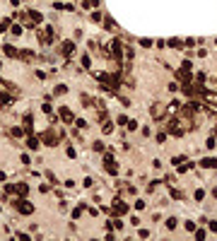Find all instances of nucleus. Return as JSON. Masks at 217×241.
Wrapping results in <instances>:
<instances>
[{"label": "nucleus", "mask_w": 217, "mask_h": 241, "mask_svg": "<svg viewBox=\"0 0 217 241\" xmlns=\"http://www.w3.org/2000/svg\"><path fill=\"white\" fill-rule=\"evenodd\" d=\"M108 212H111V215H125V212H128V205H125L123 200H116V202H114V208L108 210Z\"/></svg>", "instance_id": "obj_1"}, {"label": "nucleus", "mask_w": 217, "mask_h": 241, "mask_svg": "<svg viewBox=\"0 0 217 241\" xmlns=\"http://www.w3.org/2000/svg\"><path fill=\"white\" fill-rule=\"evenodd\" d=\"M65 92H68L65 84H58V87H56V94H65Z\"/></svg>", "instance_id": "obj_12"}, {"label": "nucleus", "mask_w": 217, "mask_h": 241, "mask_svg": "<svg viewBox=\"0 0 217 241\" xmlns=\"http://www.w3.org/2000/svg\"><path fill=\"white\" fill-rule=\"evenodd\" d=\"M10 135H12V138H22V128H12Z\"/></svg>", "instance_id": "obj_9"}, {"label": "nucleus", "mask_w": 217, "mask_h": 241, "mask_svg": "<svg viewBox=\"0 0 217 241\" xmlns=\"http://www.w3.org/2000/svg\"><path fill=\"white\" fill-rule=\"evenodd\" d=\"M17 191H20V195H27L29 188H27V183H20V186H17Z\"/></svg>", "instance_id": "obj_11"}, {"label": "nucleus", "mask_w": 217, "mask_h": 241, "mask_svg": "<svg viewBox=\"0 0 217 241\" xmlns=\"http://www.w3.org/2000/svg\"><path fill=\"white\" fill-rule=\"evenodd\" d=\"M60 118H63L65 123H72V121H75V116H72V111H70L68 106H63V108H60Z\"/></svg>", "instance_id": "obj_4"}, {"label": "nucleus", "mask_w": 217, "mask_h": 241, "mask_svg": "<svg viewBox=\"0 0 217 241\" xmlns=\"http://www.w3.org/2000/svg\"><path fill=\"white\" fill-rule=\"evenodd\" d=\"M41 140H44V142H46V145H56V142H58V140H60V135H58V133H51V130H46V133H44V138H41Z\"/></svg>", "instance_id": "obj_3"}, {"label": "nucleus", "mask_w": 217, "mask_h": 241, "mask_svg": "<svg viewBox=\"0 0 217 241\" xmlns=\"http://www.w3.org/2000/svg\"><path fill=\"white\" fill-rule=\"evenodd\" d=\"M82 65H84V68H89V65H92V60H89V55H84V58H82Z\"/></svg>", "instance_id": "obj_15"}, {"label": "nucleus", "mask_w": 217, "mask_h": 241, "mask_svg": "<svg viewBox=\"0 0 217 241\" xmlns=\"http://www.w3.org/2000/svg\"><path fill=\"white\" fill-rule=\"evenodd\" d=\"M5 53H7V55H12V58H15V55H20V51H17V48H12L10 44L5 46Z\"/></svg>", "instance_id": "obj_8"}, {"label": "nucleus", "mask_w": 217, "mask_h": 241, "mask_svg": "<svg viewBox=\"0 0 217 241\" xmlns=\"http://www.w3.org/2000/svg\"><path fill=\"white\" fill-rule=\"evenodd\" d=\"M72 51H75V44H72V41H65V44H63V53H72Z\"/></svg>", "instance_id": "obj_7"}, {"label": "nucleus", "mask_w": 217, "mask_h": 241, "mask_svg": "<svg viewBox=\"0 0 217 241\" xmlns=\"http://www.w3.org/2000/svg\"><path fill=\"white\" fill-rule=\"evenodd\" d=\"M29 147H39V140H36V138H29Z\"/></svg>", "instance_id": "obj_17"}, {"label": "nucleus", "mask_w": 217, "mask_h": 241, "mask_svg": "<svg viewBox=\"0 0 217 241\" xmlns=\"http://www.w3.org/2000/svg\"><path fill=\"white\" fill-rule=\"evenodd\" d=\"M200 164L205 166V169H215V166H217V159H215V157H208V159H203Z\"/></svg>", "instance_id": "obj_6"}, {"label": "nucleus", "mask_w": 217, "mask_h": 241, "mask_svg": "<svg viewBox=\"0 0 217 241\" xmlns=\"http://www.w3.org/2000/svg\"><path fill=\"white\" fill-rule=\"evenodd\" d=\"M0 104H10V94H5V92H0Z\"/></svg>", "instance_id": "obj_10"}, {"label": "nucleus", "mask_w": 217, "mask_h": 241, "mask_svg": "<svg viewBox=\"0 0 217 241\" xmlns=\"http://www.w3.org/2000/svg\"><path fill=\"white\" fill-rule=\"evenodd\" d=\"M12 34H22V27L20 24H12Z\"/></svg>", "instance_id": "obj_14"}, {"label": "nucleus", "mask_w": 217, "mask_h": 241, "mask_svg": "<svg viewBox=\"0 0 217 241\" xmlns=\"http://www.w3.org/2000/svg\"><path fill=\"white\" fill-rule=\"evenodd\" d=\"M17 210H20L22 215H31V212H34V205H31V202H27V200H20V202H17Z\"/></svg>", "instance_id": "obj_2"}, {"label": "nucleus", "mask_w": 217, "mask_h": 241, "mask_svg": "<svg viewBox=\"0 0 217 241\" xmlns=\"http://www.w3.org/2000/svg\"><path fill=\"white\" fill-rule=\"evenodd\" d=\"M7 24H10V22H0V31H3V29H7Z\"/></svg>", "instance_id": "obj_18"}, {"label": "nucleus", "mask_w": 217, "mask_h": 241, "mask_svg": "<svg viewBox=\"0 0 217 241\" xmlns=\"http://www.w3.org/2000/svg\"><path fill=\"white\" fill-rule=\"evenodd\" d=\"M167 227H169V229H174V227H176V219H174V217H169V219H167Z\"/></svg>", "instance_id": "obj_13"}, {"label": "nucleus", "mask_w": 217, "mask_h": 241, "mask_svg": "<svg viewBox=\"0 0 217 241\" xmlns=\"http://www.w3.org/2000/svg\"><path fill=\"white\" fill-rule=\"evenodd\" d=\"M210 229H212V232H217V222H210Z\"/></svg>", "instance_id": "obj_19"}, {"label": "nucleus", "mask_w": 217, "mask_h": 241, "mask_svg": "<svg viewBox=\"0 0 217 241\" xmlns=\"http://www.w3.org/2000/svg\"><path fill=\"white\" fill-rule=\"evenodd\" d=\"M39 36H41V44H51V39H53V31H51V29H44Z\"/></svg>", "instance_id": "obj_5"}, {"label": "nucleus", "mask_w": 217, "mask_h": 241, "mask_svg": "<svg viewBox=\"0 0 217 241\" xmlns=\"http://www.w3.org/2000/svg\"><path fill=\"white\" fill-rule=\"evenodd\" d=\"M44 114H48V116H53V108H51L48 104H44Z\"/></svg>", "instance_id": "obj_16"}]
</instances>
